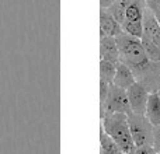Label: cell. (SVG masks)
<instances>
[{"label":"cell","instance_id":"obj_1","mask_svg":"<svg viewBox=\"0 0 160 154\" xmlns=\"http://www.w3.org/2000/svg\"><path fill=\"white\" fill-rule=\"evenodd\" d=\"M101 126L104 129V132L119 146L122 153L133 154L135 144H133L132 136H131L129 132V123H128L127 113H104L101 116Z\"/></svg>","mask_w":160,"mask_h":154},{"label":"cell","instance_id":"obj_2","mask_svg":"<svg viewBox=\"0 0 160 154\" xmlns=\"http://www.w3.org/2000/svg\"><path fill=\"white\" fill-rule=\"evenodd\" d=\"M115 41L119 51V62L138 70H146L149 67L150 60L148 59L139 38H133L122 32L121 35L115 36Z\"/></svg>","mask_w":160,"mask_h":154},{"label":"cell","instance_id":"obj_3","mask_svg":"<svg viewBox=\"0 0 160 154\" xmlns=\"http://www.w3.org/2000/svg\"><path fill=\"white\" fill-rule=\"evenodd\" d=\"M128 115V123H129V132L132 136L133 144L136 147L141 146H152L153 140V129H150L152 125L146 121L145 116H139L129 112Z\"/></svg>","mask_w":160,"mask_h":154},{"label":"cell","instance_id":"obj_4","mask_svg":"<svg viewBox=\"0 0 160 154\" xmlns=\"http://www.w3.org/2000/svg\"><path fill=\"white\" fill-rule=\"evenodd\" d=\"M111 112H118V113H129L131 107L129 101H128L127 90L117 87L114 84H110V90H108V97L105 99L104 107L101 108V116L104 113Z\"/></svg>","mask_w":160,"mask_h":154},{"label":"cell","instance_id":"obj_5","mask_svg":"<svg viewBox=\"0 0 160 154\" xmlns=\"http://www.w3.org/2000/svg\"><path fill=\"white\" fill-rule=\"evenodd\" d=\"M128 101H129L131 112L139 116H145V109H146V102L149 93L141 83H133L129 88L127 90Z\"/></svg>","mask_w":160,"mask_h":154},{"label":"cell","instance_id":"obj_6","mask_svg":"<svg viewBox=\"0 0 160 154\" xmlns=\"http://www.w3.org/2000/svg\"><path fill=\"white\" fill-rule=\"evenodd\" d=\"M142 25H143V35L148 39L160 46V24L153 16V13L145 6L143 8V18H142Z\"/></svg>","mask_w":160,"mask_h":154},{"label":"cell","instance_id":"obj_7","mask_svg":"<svg viewBox=\"0 0 160 154\" xmlns=\"http://www.w3.org/2000/svg\"><path fill=\"white\" fill-rule=\"evenodd\" d=\"M124 32L122 27L107 10L100 11V38L101 36H118Z\"/></svg>","mask_w":160,"mask_h":154},{"label":"cell","instance_id":"obj_8","mask_svg":"<svg viewBox=\"0 0 160 154\" xmlns=\"http://www.w3.org/2000/svg\"><path fill=\"white\" fill-rule=\"evenodd\" d=\"M100 59L112 63L119 62V51L117 46L115 36H101L100 38Z\"/></svg>","mask_w":160,"mask_h":154},{"label":"cell","instance_id":"obj_9","mask_svg":"<svg viewBox=\"0 0 160 154\" xmlns=\"http://www.w3.org/2000/svg\"><path fill=\"white\" fill-rule=\"evenodd\" d=\"M133 83H136V80H135V76H133L132 69L128 65L118 62L115 67V76H114L112 84L122 88V90H128Z\"/></svg>","mask_w":160,"mask_h":154},{"label":"cell","instance_id":"obj_10","mask_svg":"<svg viewBox=\"0 0 160 154\" xmlns=\"http://www.w3.org/2000/svg\"><path fill=\"white\" fill-rule=\"evenodd\" d=\"M145 118L153 128L160 125V95L158 93H150L148 97Z\"/></svg>","mask_w":160,"mask_h":154},{"label":"cell","instance_id":"obj_11","mask_svg":"<svg viewBox=\"0 0 160 154\" xmlns=\"http://www.w3.org/2000/svg\"><path fill=\"white\" fill-rule=\"evenodd\" d=\"M100 154H122L119 146L100 126Z\"/></svg>","mask_w":160,"mask_h":154},{"label":"cell","instance_id":"obj_12","mask_svg":"<svg viewBox=\"0 0 160 154\" xmlns=\"http://www.w3.org/2000/svg\"><path fill=\"white\" fill-rule=\"evenodd\" d=\"M143 8L145 2L143 0H133L125 8V20L128 21H142L143 18Z\"/></svg>","mask_w":160,"mask_h":154},{"label":"cell","instance_id":"obj_13","mask_svg":"<svg viewBox=\"0 0 160 154\" xmlns=\"http://www.w3.org/2000/svg\"><path fill=\"white\" fill-rule=\"evenodd\" d=\"M115 67L117 63L100 59V80L105 81L107 84H112L114 76H115Z\"/></svg>","mask_w":160,"mask_h":154},{"label":"cell","instance_id":"obj_14","mask_svg":"<svg viewBox=\"0 0 160 154\" xmlns=\"http://www.w3.org/2000/svg\"><path fill=\"white\" fill-rule=\"evenodd\" d=\"M122 31L124 34L129 36H133V38H142L143 35V25H142V21H128L125 20L124 22L121 24Z\"/></svg>","mask_w":160,"mask_h":154},{"label":"cell","instance_id":"obj_15","mask_svg":"<svg viewBox=\"0 0 160 154\" xmlns=\"http://www.w3.org/2000/svg\"><path fill=\"white\" fill-rule=\"evenodd\" d=\"M141 42H142V46H143L148 59L152 62H160V46L153 44V42L150 41V39H148L145 35H142Z\"/></svg>","mask_w":160,"mask_h":154},{"label":"cell","instance_id":"obj_16","mask_svg":"<svg viewBox=\"0 0 160 154\" xmlns=\"http://www.w3.org/2000/svg\"><path fill=\"white\" fill-rule=\"evenodd\" d=\"M143 2H145V6L152 11L153 16L156 17V20L160 24V0H143Z\"/></svg>","mask_w":160,"mask_h":154},{"label":"cell","instance_id":"obj_17","mask_svg":"<svg viewBox=\"0 0 160 154\" xmlns=\"http://www.w3.org/2000/svg\"><path fill=\"white\" fill-rule=\"evenodd\" d=\"M108 90H110V84L100 80V108L104 107L105 99L108 97Z\"/></svg>","mask_w":160,"mask_h":154},{"label":"cell","instance_id":"obj_18","mask_svg":"<svg viewBox=\"0 0 160 154\" xmlns=\"http://www.w3.org/2000/svg\"><path fill=\"white\" fill-rule=\"evenodd\" d=\"M152 147L155 149L156 153L160 152V125L153 128V140H152Z\"/></svg>","mask_w":160,"mask_h":154},{"label":"cell","instance_id":"obj_19","mask_svg":"<svg viewBox=\"0 0 160 154\" xmlns=\"http://www.w3.org/2000/svg\"><path fill=\"white\" fill-rule=\"evenodd\" d=\"M133 154H158L155 152L152 146H141V147H136Z\"/></svg>","mask_w":160,"mask_h":154},{"label":"cell","instance_id":"obj_20","mask_svg":"<svg viewBox=\"0 0 160 154\" xmlns=\"http://www.w3.org/2000/svg\"><path fill=\"white\" fill-rule=\"evenodd\" d=\"M115 2L117 0H100V7H101L102 10H108Z\"/></svg>","mask_w":160,"mask_h":154},{"label":"cell","instance_id":"obj_21","mask_svg":"<svg viewBox=\"0 0 160 154\" xmlns=\"http://www.w3.org/2000/svg\"><path fill=\"white\" fill-rule=\"evenodd\" d=\"M158 154H160V152H159V153H158Z\"/></svg>","mask_w":160,"mask_h":154}]
</instances>
